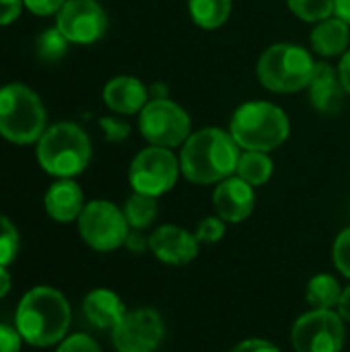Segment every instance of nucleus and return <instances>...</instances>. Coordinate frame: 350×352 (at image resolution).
<instances>
[{
    "instance_id": "obj_21",
    "label": "nucleus",
    "mask_w": 350,
    "mask_h": 352,
    "mask_svg": "<svg viewBox=\"0 0 350 352\" xmlns=\"http://www.w3.org/2000/svg\"><path fill=\"white\" fill-rule=\"evenodd\" d=\"M272 171H274V165H272V159L266 153L245 151L239 157L235 173H237V177L248 182L252 188H256V186H264L272 177Z\"/></svg>"
},
{
    "instance_id": "obj_24",
    "label": "nucleus",
    "mask_w": 350,
    "mask_h": 352,
    "mask_svg": "<svg viewBox=\"0 0 350 352\" xmlns=\"http://www.w3.org/2000/svg\"><path fill=\"white\" fill-rule=\"evenodd\" d=\"M295 16L307 23H322L334 16L336 0H287Z\"/></svg>"
},
{
    "instance_id": "obj_20",
    "label": "nucleus",
    "mask_w": 350,
    "mask_h": 352,
    "mask_svg": "<svg viewBox=\"0 0 350 352\" xmlns=\"http://www.w3.org/2000/svg\"><path fill=\"white\" fill-rule=\"evenodd\" d=\"M192 21L202 29H217L227 23L233 0H188Z\"/></svg>"
},
{
    "instance_id": "obj_14",
    "label": "nucleus",
    "mask_w": 350,
    "mask_h": 352,
    "mask_svg": "<svg viewBox=\"0 0 350 352\" xmlns=\"http://www.w3.org/2000/svg\"><path fill=\"white\" fill-rule=\"evenodd\" d=\"M212 204L217 217H221L225 223H241L254 212V204H256L254 188L241 177L231 175L219 182L212 194Z\"/></svg>"
},
{
    "instance_id": "obj_15",
    "label": "nucleus",
    "mask_w": 350,
    "mask_h": 352,
    "mask_svg": "<svg viewBox=\"0 0 350 352\" xmlns=\"http://www.w3.org/2000/svg\"><path fill=\"white\" fill-rule=\"evenodd\" d=\"M309 103L324 116H334L344 105V87L340 82L338 70H334L326 62H318L311 82L307 87Z\"/></svg>"
},
{
    "instance_id": "obj_18",
    "label": "nucleus",
    "mask_w": 350,
    "mask_h": 352,
    "mask_svg": "<svg viewBox=\"0 0 350 352\" xmlns=\"http://www.w3.org/2000/svg\"><path fill=\"white\" fill-rule=\"evenodd\" d=\"M83 314L91 326L99 330H113L128 311L124 301L113 291L95 289L83 301Z\"/></svg>"
},
{
    "instance_id": "obj_4",
    "label": "nucleus",
    "mask_w": 350,
    "mask_h": 352,
    "mask_svg": "<svg viewBox=\"0 0 350 352\" xmlns=\"http://www.w3.org/2000/svg\"><path fill=\"white\" fill-rule=\"evenodd\" d=\"M37 161L43 171L62 179L83 173L91 161V140L76 124L62 122L37 140Z\"/></svg>"
},
{
    "instance_id": "obj_25",
    "label": "nucleus",
    "mask_w": 350,
    "mask_h": 352,
    "mask_svg": "<svg viewBox=\"0 0 350 352\" xmlns=\"http://www.w3.org/2000/svg\"><path fill=\"white\" fill-rule=\"evenodd\" d=\"M68 43L70 41L60 33V29L54 27V29L43 31L37 37V41H35V54H37V58L41 62H58L66 54Z\"/></svg>"
},
{
    "instance_id": "obj_17",
    "label": "nucleus",
    "mask_w": 350,
    "mask_h": 352,
    "mask_svg": "<svg viewBox=\"0 0 350 352\" xmlns=\"http://www.w3.org/2000/svg\"><path fill=\"white\" fill-rule=\"evenodd\" d=\"M103 101L111 111L130 116L142 111L149 103V91L142 80L134 76H116L103 87Z\"/></svg>"
},
{
    "instance_id": "obj_30",
    "label": "nucleus",
    "mask_w": 350,
    "mask_h": 352,
    "mask_svg": "<svg viewBox=\"0 0 350 352\" xmlns=\"http://www.w3.org/2000/svg\"><path fill=\"white\" fill-rule=\"evenodd\" d=\"M23 336L14 326L0 324V352H21Z\"/></svg>"
},
{
    "instance_id": "obj_3",
    "label": "nucleus",
    "mask_w": 350,
    "mask_h": 352,
    "mask_svg": "<svg viewBox=\"0 0 350 352\" xmlns=\"http://www.w3.org/2000/svg\"><path fill=\"white\" fill-rule=\"evenodd\" d=\"M229 132L239 148L270 153L289 138L291 124L278 105L268 101H248L235 109Z\"/></svg>"
},
{
    "instance_id": "obj_6",
    "label": "nucleus",
    "mask_w": 350,
    "mask_h": 352,
    "mask_svg": "<svg viewBox=\"0 0 350 352\" xmlns=\"http://www.w3.org/2000/svg\"><path fill=\"white\" fill-rule=\"evenodd\" d=\"M45 132V109L41 99L25 85L0 89V136L14 144H31Z\"/></svg>"
},
{
    "instance_id": "obj_16",
    "label": "nucleus",
    "mask_w": 350,
    "mask_h": 352,
    "mask_svg": "<svg viewBox=\"0 0 350 352\" xmlns=\"http://www.w3.org/2000/svg\"><path fill=\"white\" fill-rule=\"evenodd\" d=\"M45 212L58 223H72L78 221L85 208V196L80 186L72 177H62L50 186L43 198Z\"/></svg>"
},
{
    "instance_id": "obj_23",
    "label": "nucleus",
    "mask_w": 350,
    "mask_h": 352,
    "mask_svg": "<svg viewBox=\"0 0 350 352\" xmlns=\"http://www.w3.org/2000/svg\"><path fill=\"white\" fill-rule=\"evenodd\" d=\"M342 289L338 280L330 274H318L307 285V301L314 309H332L338 307Z\"/></svg>"
},
{
    "instance_id": "obj_28",
    "label": "nucleus",
    "mask_w": 350,
    "mask_h": 352,
    "mask_svg": "<svg viewBox=\"0 0 350 352\" xmlns=\"http://www.w3.org/2000/svg\"><path fill=\"white\" fill-rule=\"evenodd\" d=\"M332 256H334L336 268H338L347 278H350V227L349 229H344V231L336 237Z\"/></svg>"
},
{
    "instance_id": "obj_32",
    "label": "nucleus",
    "mask_w": 350,
    "mask_h": 352,
    "mask_svg": "<svg viewBox=\"0 0 350 352\" xmlns=\"http://www.w3.org/2000/svg\"><path fill=\"white\" fill-rule=\"evenodd\" d=\"M99 124H101V128H103V132H105V138L111 140V142L124 140V138L128 136V132H130V128H128L126 124H122V122H118V120H111V118H103Z\"/></svg>"
},
{
    "instance_id": "obj_39",
    "label": "nucleus",
    "mask_w": 350,
    "mask_h": 352,
    "mask_svg": "<svg viewBox=\"0 0 350 352\" xmlns=\"http://www.w3.org/2000/svg\"><path fill=\"white\" fill-rule=\"evenodd\" d=\"M334 14L350 25V0H336V10H334Z\"/></svg>"
},
{
    "instance_id": "obj_37",
    "label": "nucleus",
    "mask_w": 350,
    "mask_h": 352,
    "mask_svg": "<svg viewBox=\"0 0 350 352\" xmlns=\"http://www.w3.org/2000/svg\"><path fill=\"white\" fill-rule=\"evenodd\" d=\"M10 287H12V278L6 272V266H0V299H4L10 293Z\"/></svg>"
},
{
    "instance_id": "obj_29",
    "label": "nucleus",
    "mask_w": 350,
    "mask_h": 352,
    "mask_svg": "<svg viewBox=\"0 0 350 352\" xmlns=\"http://www.w3.org/2000/svg\"><path fill=\"white\" fill-rule=\"evenodd\" d=\"M56 352H103L101 346L87 334H72L64 338Z\"/></svg>"
},
{
    "instance_id": "obj_1",
    "label": "nucleus",
    "mask_w": 350,
    "mask_h": 352,
    "mask_svg": "<svg viewBox=\"0 0 350 352\" xmlns=\"http://www.w3.org/2000/svg\"><path fill=\"white\" fill-rule=\"evenodd\" d=\"M241 157L239 144L231 132L221 128H202L184 142L179 155V169L192 184L210 186L231 177L237 171Z\"/></svg>"
},
{
    "instance_id": "obj_8",
    "label": "nucleus",
    "mask_w": 350,
    "mask_h": 352,
    "mask_svg": "<svg viewBox=\"0 0 350 352\" xmlns=\"http://www.w3.org/2000/svg\"><path fill=\"white\" fill-rule=\"evenodd\" d=\"M78 233L83 241L97 252H113L128 239L130 225L113 202L93 200L85 204L78 217Z\"/></svg>"
},
{
    "instance_id": "obj_10",
    "label": "nucleus",
    "mask_w": 350,
    "mask_h": 352,
    "mask_svg": "<svg viewBox=\"0 0 350 352\" xmlns=\"http://www.w3.org/2000/svg\"><path fill=\"white\" fill-rule=\"evenodd\" d=\"M297 352H340L344 346V324L332 309H314L301 316L291 332Z\"/></svg>"
},
{
    "instance_id": "obj_2",
    "label": "nucleus",
    "mask_w": 350,
    "mask_h": 352,
    "mask_svg": "<svg viewBox=\"0 0 350 352\" xmlns=\"http://www.w3.org/2000/svg\"><path fill=\"white\" fill-rule=\"evenodd\" d=\"M70 326V305L54 287H33L23 295L14 311V328L23 340L37 349H47L66 338Z\"/></svg>"
},
{
    "instance_id": "obj_19",
    "label": "nucleus",
    "mask_w": 350,
    "mask_h": 352,
    "mask_svg": "<svg viewBox=\"0 0 350 352\" xmlns=\"http://www.w3.org/2000/svg\"><path fill=\"white\" fill-rule=\"evenodd\" d=\"M349 27V23H344L336 14L322 23H316V29L311 31V47L316 50V54L324 58L342 56L350 43Z\"/></svg>"
},
{
    "instance_id": "obj_33",
    "label": "nucleus",
    "mask_w": 350,
    "mask_h": 352,
    "mask_svg": "<svg viewBox=\"0 0 350 352\" xmlns=\"http://www.w3.org/2000/svg\"><path fill=\"white\" fill-rule=\"evenodd\" d=\"M23 4V0H0V25H10L12 21H17Z\"/></svg>"
},
{
    "instance_id": "obj_13",
    "label": "nucleus",
    "mask_w": 350,
    "mask_h": 352,
    "mask_svg": "<svg viewBox=\"0 0 350 352\" xmlns=\"http://www.w3.org/2000/svg\"><path fill=\"white\" fill-rule=\"evenodd\" d=\"M200 241L194 233L177 227V225H163L157 227L149 237V248L153 256L169 266H184L198 256Z\"/></svg>"
},
{
    "instance_id": "obj_7",
    "label": "nucleus",
    "mask_w": 350,
    "mask_h": 352,
    "mask_svg": "<svg viewBox=\"0 0 350 352\" xmlns=\"http://www.w3.org/2000/svg\"><path fill=\"white\" fill-rule=\"evenodd\" d=\"M138 128L153 146L163 148L182 146L192 134L188 111L167 97L153 99L142 107Z\"/></svg>"
},
{
    "instance_id": "obj_5",
    "label": "nucleus",
    "mask_w": 350,
    "mask_h": 352,
    "mask_svg": "<svg viewBox=\"0 0 350 352\" xmlns=\"http://www.w3.org/2000/svg\"><path fill=\"white\" fill-rule=\"evenodd\" d=\"M311 54L295 43H274L258 60V78L272 93H297L307 89L316 70Z\"/></svg>"
},
{
    "instance_id": "obj_12",
    "label": "nucleus",
    "mask_w": 350,
    "mask_h": 352,
    "mask_svg": "<svg viewBox=\"0 0 350 352\" xmlns=\"http://www.w3.org/2000/svg\"><path fill=\"white\" fill-rule=\"evenodd\" d=\"M56 27L70 43H93L107 29V14L95 0H66L58 10Z\"/></svg>"
},
{
    "instance_id": "obj_34",
    "label": "nucleus",
    "mask_w": 350,
    "mask_h": 352,
    "mask_svg": "<svg viewBox=\"0 0 350 352\" xmlns=\"http://www.w3.org/2000/svg\"><path fill=\"white\" fill-rule=\"evenodd\" d=\"M231 352H281L274 344L266 342V340H258V338H252V340H243L239 342Z\"/></svg>"
},
{
    "instance_id": "obj_36",
    "label": "nucleus",
    "mask_w": 350,
    "mask_h": 352,
    "mask_svg": "<svg viewBox=\"0 0 350 352\" xmlns=\"http://www.w3.org/2000/svg\"><path fill=\"white\" fill-rule=\"evenodd\" d=\"M338 76L340 82L344 87V91L350 95V50H347L340 58V66H338Z\"/></svg>"
},
{
    "instance_id": "obj_35",
    "label": "nucleus",
    "mask_w": 350,
    "mask_h": 352,
    "mask_svg": "<svg viewBox=\"0 0 350 352\" xmlns=\"http://www.w3.org/2000/svg\"><path fill=\"white\" fill-rule=\"evenodd\" d=\"M130 252H134V254H142L146 248H149V239L146 237H142L140 235V231H136L134 229V233H128V239H126V243H124Z\"/></svg>"
},
{
    "instance_id": "obj_26",
    "label": "nucleus",
    "mask_w": 350,
    "mask_h": 352,
    "mask_svg": "<svg viewBox=\"0 0 350 352\" xmlns=\"http://www.w3.org/2000/svg\"><path fill=\"white\" fill-rule=\"evenodd\" d=\"M21 248L19 231L10 223V219L0 214V266H8L14 262Z\"/></svg>"
},
{
    "instance_id": "obj_38",
    "label": "nucleus",
    "mask_w": 350,
    "mask_h": 352,
    "mask_svg": "<svg viewBox=\"0 0 350 352\" xmlns=\"http://www.w3.org/2000/svg\"><path fill=\"white\" fill-rule=\"evenodd\" d=\"M338 311H340V318L350 322V287L342 291V297H340V303H338Z\"/></svg>"
},
{
    "instance_id": "obj_27",
    "label": "nucleus",
    "mask_w": 350,
    "mask_h": 352,
    "mask_svg": "<svg viewBox=\"0 0 350 352\" xmlns=\"http://www.w3.org/2000/svg\"><path fill=\"white\" fill-rule=\"evenodd\" d=\"M194 235L200 243H217L225 235V221L221 217H206L204 221H200Z\"/></svg>"
},
{
    "instance_id": "obj_31",
    "label": "nucleus",
    "mask_w": 350,
    "mask_h": 352,
    "mask_svg": "<svg viewBox=\"0 0 350 352\" xmlns=\"http://www.w3.org/2000/svg\"><path fill=\"white\" fill-rule=\"evenodd\" d=\"M23 2L33 14L50 16V14H58V10L64 6L66 0H23Z\"/></svg>"
},
{
    "instance_id": "obj_22",
    "label": "nucleus",
    "mask_w": 350,
    "mask_h": 352,
    "mask_svg": "<svg viewBox=\"0 0 350 352\" xmlns=\"http://www.w3.org/2000/svg\"><path fill=\"white\" fill-rule=\"evenodd\" d=\"M159 214V204H157V198L153 196H146V194H138L134 192L126 204H124V217L128 221V225L136 231H142L146 227H151L155 223Z\"/></svg>"
},
{
    "instance_id": "obj_9",
    "label": "nucleus",
    "mask_w": 350,
    "mask_h": 352,
    "mask_svg": "<svg viewBox=\"0 0 350 352\" xmlns=\"http://www.w3.org/2000/svg\"><path fill=\"white\" fill-rule=\"evenodd\" d=\"M179 171V161L169 148L151 144L134 157L128 179L134 192L159 198L175 186Z\"/></svg>"
},
{
    "instance_id": "obj_11",
    "label": "nucleus",
    "mask_w": 350,
    "mask_h": 352,
    "mask_svg": "<svg viewBox=\"0 0 350 352\" xmlns=\"http://www.w3.org/2000/svg\"><path fill=\"white\" fill-rule=\"evenodd\" d=\"M165 336L161 316L151 307L128 311L111 330V342L118 352H155Z\"/></svg>"
}]
</instances>
